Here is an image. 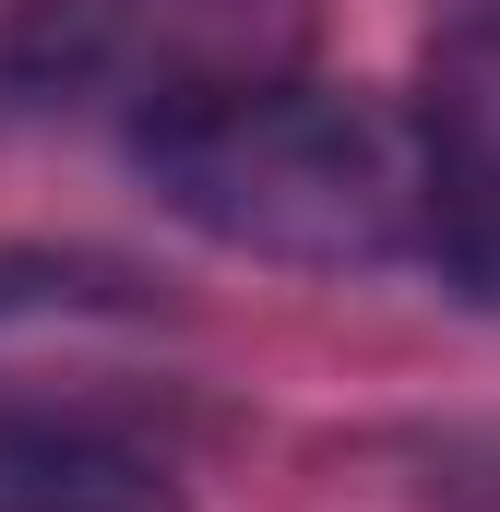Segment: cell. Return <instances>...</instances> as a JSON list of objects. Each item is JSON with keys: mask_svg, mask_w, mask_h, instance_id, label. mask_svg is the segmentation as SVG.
<instances>
[{"mask_svg": "<svg viewBox=\"0 0 500 512\" xmlns=\"http://www.w3.org/2000/svg\"><path fill=\"white\" fill-rule=\"evenodd\" d=\"M143 191L239 262L286 274H381L429 251V131L370 84H262L227 108L131 131Z\"/></svg>", "mask_w": 500, "mask_h": 512, "instance_id": "obj_1", "label": "cell"}, {"mask_svg": "<svg viewBox=\"0 0 500 512\" xmlns=\"http://www.w3.org/2000/svg\"><path fill=\"white\" fill-rule=\"evenodd\" d=\"M322 12L334 0H12L0 12V84L120 108L143 131L179 108L298 84L322 60Z\"/></svg>", "mask_w": 500, "mask_h": 512, "instance_id": "obj_2", "label": "cell"}, {"mask_svg": "<svg viewBox=\"0 0 500 512\" xmlns=\"http://www.w3.org/2000/svg\"><path fill=\"white\" fill-rule=\"evenodd\" d=\"M0 512H191L179 465L84 417H0Z\"/></svg>", "mask_w": 500, "mask_h": 512, "instance_id": "obj_3", "label": "cell"}, {"mask_svg": "<svg viewBox=\"0 0 500 512\" xmlns=\"http://www.w3.org/2000/svg\"><path fill=\"white\" fill-rule=\"evenodd\" d=\"M417 131H429V251L477 310H500V120L441 72L417 96Z\"/></svg>", "mask_w": 500, "mask_h": 512, "instance_id": "obj_4", "label": "cell"}, {"mask_svg": "<svg viewBox=\"0 0 500 512\" xmlns=\"http://www.w3.org/2000/svg\"><path fill=\"white\" fill-rule=\"evenodd\" d=\"M0 310L12 322H48V310H143L120 262H84V251H0Z\"/></svg>", "mask_w": 500, "mask_h": 512, "instance_id": "obj_5", "label": "cell"}]
</instances>
